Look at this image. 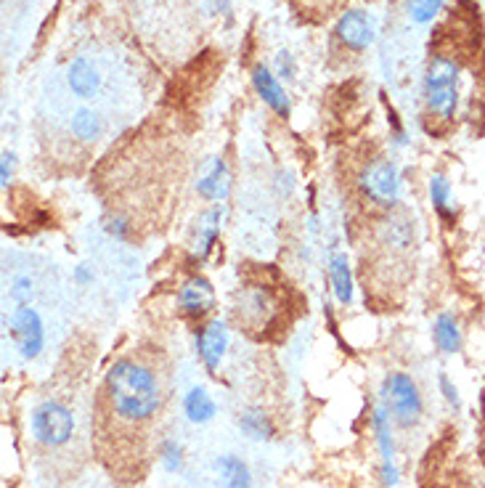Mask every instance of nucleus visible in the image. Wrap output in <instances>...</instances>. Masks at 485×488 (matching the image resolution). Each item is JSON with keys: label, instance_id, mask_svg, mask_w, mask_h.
<instances>
[{"label": "nucleus", "instance_id": "nucleus-1", "mask_svg": "<svg viewBox=\"0 0 485 488\" xmlns=\"http://www.w3.org/2000/svg\"><path fill=\"white\" fill-rule=\"evenodd\" d=\"M104 387L111 414L125 422H146L160 409V380L146 364L136 359H117L107 369Z\"/></svg>", "mask_w": 485, "mask_h": 488}, {"label": "nucleus", "instance_id": "nucleus-2", "mask_svg": "<svg viewBox=\"0 0 485 488\" xmlns=\"http://www.w3.org/2000/svg\"><path fill=\"white\" fill-rule=\"evenodd\" d=\"M425 109L432 120L451 122L462 102V64L454 56L435 54L425 69Z\"/></svg>", "mask_w": 485, "mask_h": 488}, {"label": "nucleus", "instance_id": "nucleus-3", "mask_svg": "<svg viewBox=\"0 0 485 488\" xmlns=\"http://www.w3.org/2000/svg\"><path fill=\"white\" fill-rule=\"evenodd\" d=\"M379 401L387 409L390 420L401 428H414L422 420L425 401L419 393V385L411 380L406 372H390L382 387H379Z\"/></svg>", "mask_w": 485, "mask_h": 488}, {"label": "nucleus", "instance_id": "nucleus-4", "mask_svg": "<svg viewBox=\"0 0 485 488\" xmlns=\"http://www.w3.org/2000/svg\"><path fill=\"white\" fill-rule=\"evenodd\" d=\"M356 183H358V191L364 194V200H369L375 208H382V210H392L403 197L401 167L398 163L384 160V157L364 164Z\"/></svg>", "mask_w": 485, "mask_h": 488}, {"label": "nucleus", "instance_id": "nucleus-5", "mask_svg": "<svg viewBox=\"0 0 485 488\" xmlns=\"http://www.w3.org/2000/svg\"><path fill=\"white\" fill-rule=\"evenodd\" d=\"M30 433L35 438V443H40L46 448H58V446L69 443L75 435V414L61 401L48 398L32 409Z\"/></svg>", "mask_w": 485, "mask_h": 488}, {"label": "nucleus", "instance_id": "nucleus-6", "mask_svg": "<svg viewBox=\"0 0 485 488\" xmlns=\"http://www.w3.org/2000/svg\"><path fill=\"white\" fill-rule=\"evenodd\" d=\"M11 337L24 361H35L46 348V324L32 306H16L11 314Z\"/></svg>", "mask_w": 485, "mask_h": 488}, {"label": "nucleus", "instance_id": "nucleus-7", "mask_svg": "<svg viewBox=\"0 0 485 488\" xmlns=\"http://www.w3.org/2000/svg\"><path fill=\"white\" fill-rule=\"evenodd\" d=\"M216 287L207 276L194 273L189 279H183V284L178 287V311L189 319H205L207 314H213L216 308Z\"/></svg>", "mask_w": 485, "mask_h": 488}, {"label": "nucleus", "instance_id": "nucleus-8", "mask_svg": "<svg viewBox=\"0 0 485 488\" xmlns=\"http://www.w3.org/2000/svg\"><path fill=\"white\" fill-rule=\"evenodd\" d=\"M194 342H197V356L199 361L205 364L207 372L216 375L228 353V342H231V334H228V324L223 319H210L197 329L194 334Z\"/></svg>", "mask_w": 485, "mask_h": 488}, {"label": "nucleus", "instance_id": "nucleus-9", "mask_svg": "<svg viewBox=\"0 0 485 488\" xmlns=\"http://www.w3.org/2000/svg\"><path fill=\"white\" fill-rule=\"evenodd\" d=\"M231 170L223 157H207L202 167H199V175H197V194L205 200V202H213V205H223L231 194Z\"/></svg>", "mask_w": 485, "mask_h": 488}, {"label": "nucleus", "instance_id": "nucleus-10", "mask_svg": "<svg viewBox=\"0 0 485 488\" xmlns=\"http://www.w3.org/2000/svg\"><path fill=\"white\" fill-rule=\"evenodd\" d=\"M223 217H225V208L223 205H213L210 210H205L202 216L197 217V226H194V234H191V244H189V253H191L194 263L207 261L210 253L216 250L217 236L223 231Z\"/></svg>", "mask_w": 485, "mask_h": 488}, {"label": "nucleus", "instance_id": "nucleus-11", "mask_svg": "<svg viewBox=\"0 0 485 488\" xmlns=\"http://www.w3.org/2000/svg\"><path fill=\"white\" fill-rule=\"evenodd\" d=\"M337 38H340V43H342L348 51L364 54V51L375 43V24H372V19H369L364 11H358V8L345 11V13L340 16V22H337Z\"/></svg>", "mask_w": 485, "mask_h": 488}, {"label": "nucleus", "instance_id": "nucleus-12", "mask_svg": "<svg viewBox=\"0 0 485 488\" xmlns=\"http://www.w3.org/2000/svg\"><path fill=\"white\" fill-rule=\"evenodd\" d=\"M390 414H387V409L379 404L377 409H375V414H372V430H375V438H377V446H379V457H382V467H379V473H382V484L384 486H398V478H401V473H398V465H395V443H392V430H390Z\"/></svg>", "mask_w": 485, "mask_h": 488}, {"label": "nucleus", "instance_id": "nucleus-13", "mask_svg": "<svg viewBox=\"0 0 485 488\" xmlns=\"http://www.w3.org/2000/svg\"><path fill=\"white\" fill-rule=\"evenodd\" d=\"M326 273H329V287L331 295L340 306H350L356 297V279H353V266L348 253H331L326 261Z\"/></svg>", "mask_w": 485, "mask_h": 488}, {"label": "nucleus", "instance_id": "nucleus-14", "mask_svg": "<svg viewBox=\"0 0 485 488\" xmlns=\"http://www.w3.org/2000/svg\"><path fill=\"white\" fill-rule=\"evenodd\" d=\"M252 85L258 91V96L263 99V104L273 109L278 117H289V96L284 91V85L278 83V77L270 72L266 64H255L252 67Z\"/></svg>", "mask_w": 485, "mask_h": 488}, {"label": "nucleus", "instance_id": "nucleus-15", "mask_svg": "<svg viewBox=\"0 0 485 488\" xmlns=\"http://www.w3.org/2000/svg\"><path fill=\"white\" fill-rule=\"evenodd\" d=\"M66 83H69V88H72L75 96L91 99V96H96V91H99V85H101V75H99V69H96V64H93L91 58L77 56V58H72L69 67H66Z\"/></svg>", "mask_w": 485, "mask_h": 488}, {"label": "nucleus", "instance_id": "nucleus-16", "mask_svg": "<svg viewBox=\"0 0 485 488\" xmlns=\"http://www.w3.org/2000/svg\"><path fill=\"white\" fill-rule=\"evenodd\" d=\"M432 340H435V345H437L440 353H445V356L459 353V350H462V342H464L459 319H456L454 314H448V311L437 314L435 322H432Z\"/></svg>", "mask_w": 485, "mask_h": 488}, {"label": "nucleus", "instance_id": "nucleus-17", "mask_svg": "<svg viewBox=\"0 0 485 488\" xmlns=\"http://www.w3.org/2000/svg\"><path fill=\"white\" fill-rule=\"evenodd\" d=\"M428 197H430L432 210L437 213V217H443L448 223L456 217V200H454V189H451L448 175L432 173L430 181H428Z\"/></svg>", "mask_w": 485, "mask_h": 488}, {"label": "nucleus", "instance_id": "nucleus-18", "mask_svg": "<svg viewBox=\"0 0 485 488\" xmlns=\"http://www.w3.org/2000/svg\"><path fill=\"white\" fill-rule=\"evenodd\" d=\"M183 414H186V420L194 422V425H207V422H213L217 414L213 395H210L205 387H191V390L183 395Z\"/></svg>", "mask_w": 485, "mask_h": 488}, {"label": "nucleus", "instance_id": "nucleus-19", "mask_svg": "<svg viewBox=\"0 0 485 488\" xmlns=\"http://www.w3.org/2000/svg\"><path fill=\"white\" fill-rule=\"evenodd\" d=\"M69 130H72V136H75L77 141L91 144V141L101 138V133H104V120H101V114H99L96 109L83 107L72 114Z\"/></svg>", "mask_w": 485, "mask_h": 488}, {"label": "nucleus", "instance_id": "nucleus-20", "mask_svg": "<svg viewBox=\"0 0 485 488\" xmlns=\"http://www.w3.org/2000/svg\"><path fill=\"white\" fill-rule=\"evenodd\" d=\"M217 475L223 488H252V473L247 467V462H242L234 454H225L217 459Z\"/></svg>", "mask_w": 485, "mask_h": 488}, {"label": "nucleus", "instance_id": "nucleus-21", "mask_svg": "<svg viewBox=\"0 0 485 488\" xmlns=\"http://www.w3.org/2000/svg\"><path fill=\"white\" fill-rule=\"evenodd\" d=\"M236 425H239V430L247 435L250 440H270V438H273V422H270L269 414L260 412V409H247V412H242L239 420H236Z\"/></svg>", "mask_w": 485, "mask_h": 488}, {"label": "nucleus", "instance_id": "nucleus-22", "mask_svg": "<svg viewBox=\"0 0 485 488\" xmlns=\"http://www.w3.org/2000/svg\"><path fill=\"white\" fill-rule=\"evenodd\" d=\"M443 8V0H406V13L414 24H430Z\"/></svg>", "mask_w": 485, "mask_h": 488}, {"label": "nucleus", "instance_id": "nucleus-23", "mask_svg": "<svg viewBox=\"0 0 485 488\" xmlns=\"http://www.w3.org/2000/svg\"><path fill=\"white\" fill-rule=\"evenodd\" d=\"M160 462L167 473H178L183 467V446L178 440H162Z\"/></svg>", "mask_w": 485, "mask_h": 488}, {"label": "nucleus", "instance_id": "nucleus-24", "mask_svg": "<svg viewBox=\"0 0 485 488\" xmlns=\"http://www.w3.org/2000/svg\"><path fill=\"white\" fill-rule=\"evenodd\" d=\"M32 292H35V281L30 276H19L11 287V297L16 300V306H30Z\"/></svg>", "mask_w": 485, "mask_h": 488}, {"label": "nucleus", "instance_id": "nucleus-25", "mask_svg": "<svg viewBox=\"0 0 485 488\" xmlns=\"http://www.w3.org/2000/svg\"><path fill=\"white\" fill-rule=\"evenodd\" d=\"M437 385H440V393H443V398L448 401V406H454V409H459L462 406V398H459V387L451 382L448 375H440L437 377Z\"/></svg>", "mask_w": 485, "mask_h": 488}, {"label": "nucleus", "instance_id": "nucleus-26", "mask_svg": "<svg viewBox=\"0 0 485 488\" xmlns=\"http://www.w3.org/2000/svg\"><path fill=\"white\" fill-rule=\"evenodd\" d=\"M13 170H16L13 152H3V157H0V186L3 189H8L13 183Z\"/></svg>", "mask_w": 485, "mask_h": 488}, {"label": "nucleus", "instance_id": "nucleus-27", "mask_svg": "<svg viewBox=\"0 0 485 488\" xmlns=\"http://www.w3.org/2000/svg\"><path fill=\"white\" fill-rule=\"evenodd\" d=\"M107 234L111 239H117V242H125L128 236H130V223L125 220V217H111L107 226Z\"/></svg>", "mask_w": 485, "mask_h": 488}, {"label": "nucleus", "instance_id": "nucleus-28", "mask_svg": "<svg viewBox=\"0 0 485 488\" xmlns=\"http://www.w3.org/2000/svg\"><path fill=\"white\" fill-rule=\"evenodd\" d=\"M276 77H284V80L295 77V58L289 51H281L276 56Z\"/></svg>", "mask_w": 485, "mask_h": 488}, {"label": "nucleus", "instance_id": "nucleus-29", "mask_svg": "<svg viewBox=\"0 0 485 488\" xmlns=\"http://www.w3.org/2000/svg\"><path fill=\"white\" fill-rule=\"evenodd\" d=\"M93 279H96V271H93L88 263H77V266L72 269V281H75L77 287H91Z\"/></svg>", "mask_w": 485, "mask_h": 488}]
</instances>
